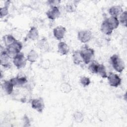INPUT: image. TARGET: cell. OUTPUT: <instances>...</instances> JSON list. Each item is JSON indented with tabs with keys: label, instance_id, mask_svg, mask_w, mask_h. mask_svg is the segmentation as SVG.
<instances>
[{
	"label": "cell",
	"instance_id": "cell-1",
	"mask_svg": "<svg viewBox=\"0 0 127 127\" xmlns=\"http://www.w3.org/2000/svg\"><path fill=\"white\" fill-rule=\"evenodd\" d=\"M79 53L83 62L85 64H89L93 61L94 58V51L93 49L85 46L79 51Z\"/></svg>",
	"mask_w": 127,
	"mask_h": 127
},
{
	"label": "cell",
	"instance_id": "cell-2",
	"mask_svg": "<svg viewBox=\"0 0 127 127\" xmlns=\"http://www.w3.org/2000/svg\"><path fill=\"white\" fill-rule=\"evenodd\" d=\"M22 48L21 42L16 41L8 45L6 48V52L10 59H13L17 54L20 53Z\"/></svg>",
	"mask_w": 127,
	"mask_h": 127
},
{
	"label": "cell",
	"instance_id": "cell-3",
	"mask_svg": "<svg viewBox=\"0 0 127 127\" xmlns=\"http://www.w3.org/2000/svg\"><path fill=\"white\" fill-rule=\"evenodd\" d=\"M111 64L114 69L118 72H122L125 68L124 62L117 55L114 54L110 58Z\"/></svg>",
	"mask_w": 127,
	"mask_h": 127
},
{
	"label": "cell",
	"instance_id": "cell-4",
	"mask_svg": "<svg viewBox=\"0 0 127 127\" xmlns=\"http://www.w3.org/2000/svg\"><path fill=\"white\" fill-rule=\"evenodd\" d=\"M27 61V58L24 57L23 53H20L14 57L13 59V63L18 69H20L25 67Z\"/></svg>",
	"mask_w": 127,
	"mask_h": 127
},
{
	"label": "cell",
	"instance_id": "cell-5",
	"mask_svg": "<svg viewBox=\"0 0 127 127\" xmlns=\"http://www.w3.org/2000/svg\"><path fill=\"white\" fill-rule=\"evenodd\" d=\"M31 107L39 113H42L44 109V102L43 98L39 97L32 99L31 101Z\"/></svg>",
	"mask_w": 127,
	"mask_h": 127
},
{
	"label": "cell",
	"instance_id": "cell-6",
	"mask_svg": "<svg viewBox=\"0 0 127 127\" xmlns=\"http://www.w3.org/2000/svg\"><path fill=\"white\" fill-rule=\"evenodd\" d=\"M107 78H108L110 85L111 86L117 87L121 83V78L117 74L110 72Z\"/></svg>",
	"mask_w": 127,
	"mask_h": 127
},
{
	"label": "cell",
	"instance_id": "cell-7",
	"mask_svg": "<svg viewBox=\"0 0 127 127\" xmlns=\"http://www.w3.org/2000/svg\"><path fill=\"white\" fill-rule=\"evenodd\" d=\"M78 39L83 43H86L89 41L92 37V33L88 30H81L78 32L77 35Z\"/></svg>",
	"mask_w": 127,
	"mask_h": 127
},
{
	"label": "cell",
	"instance_id": "cell-8",
	"mask_svg": "<svg viewBox=\"0 0 127 127\" xmlns=\"http://www.w3.org/2000/svg\"><path fill=\"white\" fill-rule=\"evenodd\" d=\"M65 33L66 29L63 26H58L53 30L54 36L58 40H61L63 39Z\"/></svg>",
	"mask_w": 127,
	"mask_h": 127
},
{
	"label": "cell",
	"instance_id": "cell-9",
	"mask_svg": "<svg viewBox=\"0 0 127 127\" xmlns=\"http://www.w3.org/2000/svg\"><path fill=\"white\" fill-rule=\"evenodd\" d=\"M60 11L58 6H53L46 12L48 18L51 20H55L60 15Z\"/></svg>",
	"mask_w": 127,
	"mask_h": 127
},
{
	"label": "cell",
	"instance_id": "cell-10",
	"mask_svg": "<svg viewBox=\"0 0 127 127\" xmlns=\"http://www.w3.org/2000/svg\"><path fill=\"white\" fill-rule=\"evenodd\" d=\"M113 30L114 29L112 25L107 19L103 21L101 26V30L103 33L107 35H110L112 34Z\"/></svg>",
	"mask_w": 127,
	"mask_h": 127
},
{
	"label": "cell",
	"instance_id": "cell-11",
	"mask_svg": "<svg viewBox=\"0 0 127 127\" xmlns=\"http://www.w3.org/2000/svg\"><path fill=\"white\" fill-rule=\"evenodd\" d=\"M9 57L8 56L5 50L1 51L0 53V64L4 67H9L10 64L9 63Z\"/></svg>",
	"mask_w": 127,
	"mask_h": 127
},
{
	"label": "cell",
	"instance_id": "cell-12",
	"mask_svg": "<svg viewBox=\"0 0 127 127\" xmlns=\"http://www.w3.org/2000/svg\"><path fill=\"white\" fill-rule=\"evenodd\" d=\"M10 82L13 84L14 86H21L25 84L27 80L25 76H17L10 80Z\"/></svg>",
	"mask_w": 127,
	"mask_h": 127
},
{
	"label": "cell",
	"instance_id": "cell-13",
	"mask_svg": "<svg viewBox=\"0 0 127 127\" xmlns=\"http://www.w3.org/2000/svg\"><path fill=\"white\" fill-rule=\"evenodd\" d=\"M1 88L3 91L7 95H10L12 93L14 85L10 82V81L4 80L2 83H1Z\"/></svg>",
	"mask_w": 127,
	"mask_h": 127
},
{
	"label": "cell",
	"instance_id": "cell-14",
	"mask_svg": "<svg viewBox=\"0 0 127 127\" xmlns=\"http://www.w3.org/2000/svg\"><path fill=\"white\" fill-rule=\"evenodd\" d=\"M123 12L122 7L120 5H114L109 9V13L111 16L117 17Z\"/></svg>",
	"mask_w": 127,
	"mask_h": 127
},
{
	"label": "cell",
	"instance_id": "cell-15",
	"mask_svg": "<svg viewBox=\"0 0 127 127\" xmlns=\"http://www.w3.org/2000/svg\"><path fill=\"white\" fill-rule=\"evenodd\" d=\"M58 52L62 55H66L69 51L68 45L64 42H60L58 46Z\"/></svg>",
	"mask_w": 127,
	"mask_h": 127
},
{
	"label": "cell",
	"instance_id": "cell-16",
	"mask_svg": "<svg viewBox=\"0 0 127 127\" xmlns=\"http://www.w3.org/2000/svg\"><path fill=\"white\" fill-rule=\"evenodd\" d=\"M27 37L31 40H36L38 39L39 32L35 27H31L27 34Z\"/></svg>",
	"mask_w": 127,
	"mask_h": 127
},
{
	"label": "cell",
	"instance_id": "cell-17",
	"mask_svg": "<svg viewBox=\"0 0 127 127\" xmlns=\"http://www.w3.org/2000/svg\"><path fill=\"white\" fill-rule=\"evenodd\" d=\"M38 57V55L37 52L34 50H31L27 56V60L30 62L34 63L36 61Z\"/></svg>",
	"mask_w": 127,
	"mask_h": 127
},
{
	"label": "cell",
	"instance_id": "cell-18",
	"mask_svg": "<svg viewBox=\"0 0 127 127\" xmlns=\"http://www.w3.org/2000/svg\"><path fill=\"white\" fill-rule=\"evenodd\" d=\"M72 59H73V63L75 64L79 65L82 63H83L82 58L80 56L79 51H76L73 53V54L72 56Z\"/></svg>",
	"mask_w": 127,
	"mask_h": 127
},
{
	"label": "cell",
	"instance_id": "cell-19",
	"mask_svg": "<svg viewBox=\"0 0 127 127\" xmlns=\"http://www.w3.org/2000/svg\"><path fill=\"white\" fill-rule=\"evenodd\" d=\"M3 41L6 46H7L8 45L14 43V42L17 41L15 38L12 35L10 34L4 36L3 37Z\"/></svg>",
	"mask_w": 127,
	"mask_h": 127
},
{
	"label": "cell",
	"instance_id": "cell-20",
	"mask_svg": "<svg viewBox=\"0 0 127 127\" xmlns=\"http://www.w3.org/2000/svg\"><path fill=\"white\" fill-rule=\"evenodd\" d=\"M89 64H90L88 66V69L89 71L91 73L97 74V71H98V68L99 67V64L94 60L92 61Z\"/></svg>",
	"mask_w": 127,
	"mask_h": 127
},
{
	"label": "cell",
	"instance_id": "cell-21",
	"mask_svg": "<svg viewBox=\"0 0 127 127\" xmlns=\"http://www.w3.org/2000/svg\"><path fill=\"white\" fill-rule=\"evenodd\" d=\"M107 19L108 21V22L110 23V24L112 25V26L114 29L118 28V27L119 25L120 22L117 17L111 16V17L107 18Z\"/></svg>",
	"mask_w": 127,
	"mask_h": 127
},
{
	"label": "cell",
	"instance_id": "cell-22",
	"mask_svg": "<svg viewBox=\"0 0 127 127\" xmlns=\"http://www.w3.org/2000/svg\"><path fill=\"white\" fill-rule=\"evenodd\" d=\"M97 74H99L102 78H105L107 77V74L106 72V70L105 66L102 64H99L98 68Z\"/></svg>",
	"mask_w": 127,
	"mask_h": 127
},
{
	"label": "cell",
	"instance_id": "cell-23",
	"mask_svg": "<svg viewBox=\"0 0 127 127\" xmlns=\"http://www.w3.org/2000/svg\"><path fill=\"white\" fill-rule=\"evenodd\" d=\"M71 89V86L67 83H63L60 86V90L63 93H69Z\"/></svg>",
	"mask_w": 127,
	"mask_h": 127
},
{
	"label": "cell",
	"instance_id": "cell-24",
	"mask_svg": "<svg viewBox=\"0 0 127 127\" xmlns=\"http://www.w3.org/2000/svg\"><path fill=\"white\" fill-rule=\"evenodd\" d=\"M73 118L75 122L78 123H80L83 121L84 116L81 112L79 111H76L73 114Z\"/></svg>",
	"mask_w": 127,
	"mask_h": 127
},
{
	"label": "cell",
	"instance_id": "cell-25",
	"mask_svg": "<svg viewBox=\"0 0 127 127\" xmlns=\"http://www.w3.org/2000/svg\"><path fill=\"white\" fill-rule=\"evenodd\" d=\"M127 11H123L121 14L120 16V21L121 24L127 27Z\"/></svg>",
	"mask_w": 127,
	"mask_h": 127
},
{
	"label": "cell",
	"instance_id": "cell-26",
	"mask_svg": "<svg viewBox=\"0 0 127 127\" xmlns=\"http://www.w3.org/2000/svg\"><path fill=\"white\" fill-rule=\"evenodd\" d=\"M80 82L81 84V85L84 87H85L88 86L90 84V83H91V81L89 77L86 76H82L80 78Z\"/></svg>",
	"mask_w": 127,
	"mask_h": 127
},
{
	"label": "cell",
	"instance_id": "cell-27",
	"mask_svg": "<svg viewBox=\"0 0 127 127\" xmlns=\"http://www.w3.org/2000/svg\"><path fill=\"white\" fill-rule=\"evenodd\" d=\"M38 45L39 46V48L41 49L46 50L47 48H48V43L46 40H45L44 39H41L38 43Z\"/></svg>",
	"mask_w": 127,
	"mask_h": 127
},
{
	"label": "cell",
	"instance_id": "cell-28",
	"mask_svg": "<svg viewBox=\"0 0 127 127\" xmlns=\"http://www.w3.org/2000/svg\"><path fill=\"white\" fill-rule=\"evenodd\" d=\"M8 13V5L6 4L5 6L3 7H1L0 9V17L2 18L3 16H6Z\"/></svg>",
	"mask_w": 127,
	"mask_h": 127
},
{
	"label": "cell",
	"instance_id": "cell-29",
	"mask_svg": "<svg viewBox=\"0 0 127 127\" xmlns=\"http://www.w3.org/2000/svg\"><path fill=\"white\" fill-rule=\"evenodd\" d=\"M60 0H49L48 3L49 5H51V7L53 6H57V5L60 3Z\"/></svg>",
	"mask_w": 127,
	"mask_h": 127
},
{
	"label": "cell",
	"instance_id": "cell-30",
	"mask_svg": "<svg viewBox=\"0 0 127 127\" xmlns=\"http://www.w3.org/2000/svg\"><path fill=\"white\" fill-rule=\"evenodd\" d=\"M65 9L66 10L67 12H74L75 11V9L73 7V5H71V4H67L66 5V7H65Z\"/></svg>",
	"mask_w": 127,
	"mask_h": 127
}]
</instances>
